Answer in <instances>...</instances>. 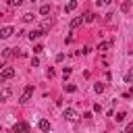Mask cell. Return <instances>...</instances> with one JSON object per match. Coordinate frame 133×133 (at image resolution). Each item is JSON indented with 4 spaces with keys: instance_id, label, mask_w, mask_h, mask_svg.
I'll return each instance as SVG.
<instances>
[{
    "instance_id": "1",
    "label": "cell",
    "mask_w": 133,
    "mask_h": 133,
    "mask_svg": "<svg viewBox=\"0 0 133 133\" xmlns=\"http://www.w3.org/2000/svg\"><path fill=\"white\" fill-rule=\"evenodd\" d=\"M0 77H2V81H6V79H12V77H15V69H12V66H2V73H0Z\"/></svg>"
},
{
    "instance_id": "2",
    "label": "cell",
    "mask_w": 133,
    "mask_h": 133,
    "mask_svg": "<svg viewBox=\"0 0 133 133\" xmlns=\"http://www.w3.org/2000/svg\"><path fill=\"white\" fill-rule=\"evenodd\" d=\"M62 116H64L66 121H73V123H75V121L79 118V116H77V112H75L73 108H64V112H62Z\"/></svg>"
},
{
    "instance_id": "3",
    "label": "cell",
    "mask_w": 133,
    "mask_h": 133,
    "mask_svg": "<svg viewBox=\"0 0 133 133\" xmlns=\"http://www.w3.org/2000/svg\"><path fill=\"white\" fill-rule=\"evenodd\" d=\"M12 131H15V133H29V125H27V123H17V125L12 127Z\"/></svg>"
},
{
    "instance_id": "4",
    "label": "cell",
    "mask_w": 133,
    "mask_h": 133,
    "mask_svg": "<svg viewBox=\"0 0 133 133\" xmlns=\"http://www.w3.org/2000/svg\"><path fill=\"white\" fill-rule=\"evenodd\" d=\"M31 94H33V85H27V87L23 89V96H21V102H29V98H31Z\"/></svg>"
},
{
    "instance_id": "5",
    "label": "cell",
    "mask_w": 133,
    "mask_h": 133,
    "mask_svg": "<svg viewBox=\"0 0 133 133\" xmlns=\"http://www.w3.org/2000/svg\"><path fill=\"white\" fill-rule=\"evenodd\" d=\"M10 35H12V27H8V25H6V27H2V29H0V37H2V39L10 37Z\"/></svg>"
},
{
    "instance_id": "6",
    "label": "cell",
    "mask_w": 133,
    "mask_h": 133,
    "mask_svg": "<svg viewBox=\"0 0 133 133\" xmlns=\"http://www.w3.org/2000/svg\"><path fill=\"white\" fill-rule=\"evenodd\" d=\"M44 33H46V31H42V29H33V31H29V33H27V37L33 42V39H37V37H39V35H44Z\"/></svg>"
},
{
    "instance_id": "7",
    "label": "cell",
    "mask_w": 133,
    "mask_h": 133,
    "mask_svg": "<svg viewBox=\"0 0 133 133\" xmlns=\"http://www.w3.org/2000/svg\"><path fill=\"white\" fill-rule=\"evenodd\" d=\"M75 8H77V0H69L66 6H64V12H73Z\"/></svg>"
},
{
    "instance_id": "8",
    "label": "cell",
    "mask_w": 133,
    "mask_h": 133,
    "mask_svg": "<svg viewBox=\"0 0 133 133\" xmlns=\"http://www.w3.org/2000/svg\"><path fill=\"white\" fill-rule=\"evenodd\" d=\"M83 21H85V19H83V17H75V19H73V21H71V29H77V27H79V25H81V23H83Z\"/></svg>"
},
{
    "instance_id": "9",
    "label": "cell",
    "mask_w": 133,
    "mask_h": 133,
    "mask_svg": "<svg viewBox=\"0 0 133 133\" xmlns=\"http://www.w3.org/2000/svg\"><path fill=\"white\" fill-rule=\"evenodd\" d=\"M37 127H39L42 131H50V121H46V118H42V121L37 123Z\"/></svg>"
},
{
    "instance_id": "10",
    "label": "cell",
    "mask_w": 133,
    "mask_h": 133,
    "mask_svg": "<svg viewBox=\"0 0 133 133\" xmlns=\"http://www.w3.org/2000/svg\"><path fill=\"white\" fill-rule=\"evenodd\" d=\"M50 27H52V21H50V19H44V21H42V27H39V29H42V31H48Z\"/></svg>"
},
{
    "instance_id": "11",
    "label": "cell",
    "mask_w": 133,
    "mask_h": 133,
    "mask_svg": "<svg viewBox=\"0 0 133 133\" xmlns=\"http://www.w3.org/2000/svg\"><path fill=\"white\" fill-rule=\"evenodd\" d=\"M121 10H123V12H129V10H131V0H125V2L121 4Z\"/></svg>"
},
{
    "instance_id": "12",
    "label": "cell",
    "mask_w": 133,
    "mask_h": 133,
    "mask_svg": "<svg viewBox=\"0 0 133 133\" xmlns=\"http://www.w3.org/2000/svg\"><path fill=\"white\" fill-rule=\"evenodd\" d=\"M108 48H110V42H100V44H98V50H100V52H106Z\"/></svg>"
},
{
    "instance_id": "13",
    "label": "cell",
    "mask_w": 133,
    "mask_h": 133,
    "mask_svg": "<svg viewBox=\"0 0 133 133\" xmlns=\"http://www.w3.org/2000/svg\"><path fill=\"white\" fill-rule=\"evenodd\" d=\"M125 81H127V83H131V85H133V69H129V71H127V73H125Z\"/></svg>"
},
{
    "instance_id": "14",
    "label": "cell",
    "mask_w": 133,
    "mask_h": 133,
    "mask_svg": "<svg viewBox=\"0 0 133 133\" xmlns=\"http://www.w3.org/2000/svg\"><path fill=\"white\" fill-rule=\"evenodd\" d=\"M39 15H50V4H42L39 6Z\"/></svg>"
},
{
    "instance_id": "15",
    "label": "cell",
    "mask_w": 133,
    "mask_h": 133,
    "mask_svg": "<svg viewBox=\"0 0 133 133\" xmlns=\"http://www.w3.org/2000/svg\"><path fill=\"white\" fill-rule=\"evenodd\" d=\"M64 91H66V94H73V91H77V87H75L73 83H64Z\"/></svg>"
},
{
    "instance_id": "16",
    "label": "cell",
    "mask_w": 133,
    "mask_h": 133,
    "mask_svg": "<svg viewBox=\"0 0 133 133\" xmlns=\"http://www.w3.org/2000/svg\"><path fill=\"white\" fill-rule=\"evenodd\" d=\"M83 19H85V23H91V21L96 19V15H94V12H85V15H83Z\"/></svg>"
},
{
    "instance_id": "17",
    "label": "cell",
    "mask_w": 133,
    "mask_h": 133,
    "mask_svg": "<svg viewBox=\"0 0 133 133\" xmlns=\"http://www.w3.org/2000/svg\"><path fill=\"white\" fill-rule=\"evenodd\" d=\"M33 19H35V17H33V12H25V15H23V21H25V23H31Z\"/></svg>"
},
{
    "instance_id": "18",
    "label": "cell",
    "mask_w": 133,
    "mask_h": 133,
    "mask_svg": "<svg viewBox=\"0 0 133 133\" xmlns=\"http://www.w3.org/2000/svg\"><path fill=\"white\" fill-rule=\"evenodd\" d=\"M10 98V87H4L2 89V100H8Z\"/></svg>"
},
{
    "instance_id": "19",
    "label": "cell",
    "mask_w": 133,
    "mask_h": 133,
    "mask_svg": "<svg viewBox=\"0 0 133 133\" xmlns=\"http://www.w3.org/2000/svg\"><path fill=\"white\" fill-rule=\"evenodd\" d=\"M94 89H96L98 94H102V91H104V83H96V85H94Z\"/></svg>"
},
{
    "instance_id": "20",
    "label": "cell",
    "mask_w": 133,
    "mask_h": 133,
    "mask_svg": "<svg viewBox=\"0 0 133 133\" xmlns=\"http://www.w3.org/2000/svg\"><path fill=\"white\" fill-rule=\"evenodd\" d=\"M125 116H127L125 112H118V114H116L114 118H116V123H123V121H125Z\"/></svg>"
},
{
    "instance_id": "21",
    "label": "cell",
    "mask_w": 133,
    "mask_h": 133,
    "mask_svg": "<svg viewBox=\"0 0 133 133\" xmlns=\"http://www.w3.org/2000/svg\"><path fill=\"white\" fill-rule=\"evenodd\" d=\"M33 52H35V54H39V52H44V46H42V44H37V46H33Z\"/></svg>"
},
{
    "instance_id": "22",
    "label": "cell",
    "mask_w": 133,
    "mask_h": 133,
    "mask_svg": "<svg viewBox=\"0 0 133 133\" xmlns=\"http://www.w3.org/2000/svg\"><path fill=\"white\" fill-rule=\"evenodd\" d=\"M21 2H23V0H8L10 6H21Z\"/></svg>"
},
{
    "instance_id": "23",
    "label": "cell",
    "mask_w": 133,
    "mask_h": 133,
    "mask_svg": "<svg viewBox=\"0 0 133 133\" xmlns=\"http://www.w3.org/2000/svg\"><path fill=\"white\" fill-rule=\"evenodd\" d=\"M62 60H64V54H62V52H60V54H56V62H62Z\"/></svg>"
},
{
    "instance_id": "24",
    "label": "cell",
    "mask_w": 133,
    "mask_h": 133,
    "mask_svg": "<svg viewBox=\"0 0 133 133\" xmlns=\"http://www.w3.org/2000/svg\"><path fill=\"white\" fill-rule=\"evenodd\" d=\"M62 75H64V77H69V75H71V69H69V66H64V69H62Z\"/></svg>"
},
{
    "instance_id": "25",
    "label": "cell",
    "mask_w": 133,
    "mask_h": 133,
    "mask_svg": "<svg viewBox=\"0 0 133 133\" xmlns=\"http://www.w3.org/2000/svg\"><path fill=\"white\" fill-rule=\"evenodd\" d=\"M94 112H102V106L100 104H94Z\"/></svg>"
},
{
    "instance_id": "26",
    "label": "cell",
    "mask_w": 133,
    "mask_h": 133,
    "mask_svg": "<svg viewBox=\"0 0 133 133\" xmlns=\"http://www.w3.org/2000/svg\"><path fill=\"white\" fill-rule=\"evenodd\" d=\"M112 0H98V4H110Z\"/></svg>"
}]
</instances>
